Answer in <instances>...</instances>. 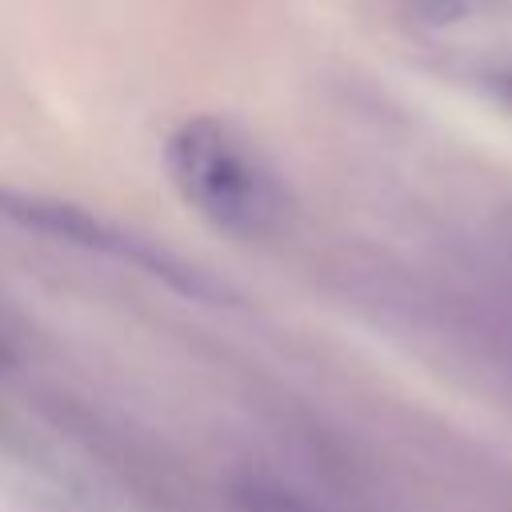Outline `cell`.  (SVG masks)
Returning a JSON list of instances; mask_svg holds the SVG:
<instances>
[{
    "label": "cell",
    "instance_id": "cell-1",
    "mask_svg": "<svg viewBox=\"0 0 512 512\" xmlns=\"http://www.w3.org/2000/svg\"><path fill=\"white\" fill-rule=\"evenodd\" d=\"M168 168L184 200L212 224L264 236L284 212L272 172L216 120H188L168 140Z\"/></svg>",
    "mask_w": 512,
    "mask_h": 512
},
{
    "label": "cell",
    "instance_id": "cell-2",
    "mask_svg": "<svg viewBox=\"0 0 512 512\" xmlns=\"http://www.w3.org/2000/svg\"><path fill=\"white\" fill-rule=\"evenodd\" d=\"M500 96L512 100V76H500Z\"/></svg>",
    "mask_w": 512,
    "mask_h": 512
}]
</instances>
